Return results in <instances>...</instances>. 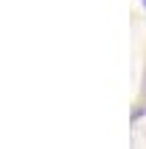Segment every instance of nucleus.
<instances>
[{
	"label": "nucleus",
	"mask_w": 146,
	"mask_h": 149,
	"mask_svg": "<svg viewBox=\"0 0 146 149\" xmlns=\"http://www.w3.org/2000/svg\"><path fill=\"white\" fill-rule=\"evenodd\" d=\"M141 3H143V8H146V0H141Z\"/></svg>",
	"instance_id": "nucleus-1"
}]
</instances>
